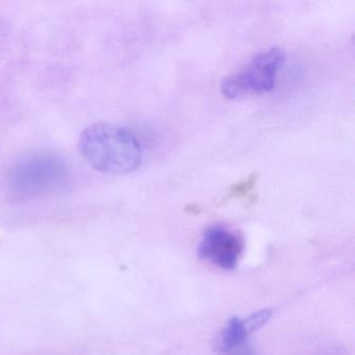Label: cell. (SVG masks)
<instances>
[{"instance_id": "1", "label": "cell", "mask_w": 355, "mask_h": 355, "mask_svg": "<svg viewBox=\"0 0 355 355\" xmlns=\"http://www.w3.org/2000/svg\"><path fill=\"white\" fill-rule=\"evenodd\" d=\"M82 157L97 171L125 174L142 165L140 141L128 128L97 122L83 130L78 139Z\"/></svg>"}, {"instance_id": "2", "label": "cell", "mask_w": 355, "mask_h": 355, "mask_svg": "<svg viewBox=\"0 0 355 355\" xmlns=\"http://www.w3.org/2000/svg\"><path fill=\"white\" fill-rule=\"evenodd\" d=\"M286 58V51L280 47H270L261 51L246 65L222 80V94L226 98L236 99L245 95L271 92L275 88L278 72Z\"/></svg>"}, {"instance_id": "3", "label": "cell", "mask_w": 355, "mask_h": 355, "mask_svg": "<svg viewBox=\"0 0 355 355\" xmlns=\"http://www.w3.org/2000/svg\"><path fill=\"white\" fill-rule=\"evenodd\" d=\"M68 171L60 159L51 157H35L17 166L11 184L18 194L36 196L53 192L65 184Z\"/></svg>"}, {"instance_id": "4", "label": "cell", "mask_w": 355, "mask_h": 355, "mask_svg": "<svg viewBox=\"0 0 355 355\" xmlns=\"http://www.w3.org/2000/svg\"><path fill=\"white\" fill-rule=\"evenodd\" d=\"M244 251V239L239 232L224 225L207 228L201 238L198 254L223 270L236 269Z\"/></svg>"}, {"instance_id": "5", "label": "cell", "mask_w": 355, "mask_h": 355, "mask_svg": "<svg viewBox=\"0 0 355 355\" xmlns=\"http://www.w3.org/2000/svg\"><path fill=\"white\" fill-rule=\"evenodd\" d=\"M248 334L244 321L239 318H232L216 336L214 347L219 352L234 350L243 345Z\"/></svg>"}, {"instance_id": "6", "label": "cell", "mask_w": 355, "mask_h": 355, "mask_svg": "<svg viewBox=\"0 0 355 355\" xmlns=\"http://www.w3.org/2000/svg\"><path fill=\"white\" fill-rule=\"evenodd\" d=\"M257 173L250 174L244 180H240L236 184L230 187V192H228L227 199H242L250 196L252 191L254 190L255 184H257Z\"/></svg>"}, {"instance_id": "7", "label": "cell", "mask_w": 355, "mask_h": 355, "mask_svg": "<svg viewBox=\"0 0 355 355\" xmlns=\"http://www.w3.org/2000/svg\"><path fill=\"white\" fill-rule=\"evenodd\" d=\"M271 309H263L251 313L247 319L243 320V321H244L249 334H251V332L255 331V330L259 329V328L266 325L271 319Z\"/></svg>"}, {"instance_id": "8", "label": "cell", "mask_w": 355, "mask_h": 355, "mask_svg": "<svg viewBox=\"0 0 355 355\" xmlns=\"http://www.w3.org/2000/svg\"><path fill=\"white\" fill-rule=\"evenodd\" d=\"M232 355H253L248 349H242V350L238 351V352L232 353Z\"/></svg>"}]
</instances>
